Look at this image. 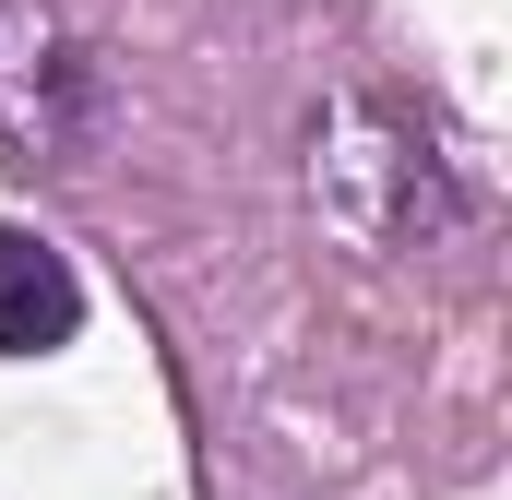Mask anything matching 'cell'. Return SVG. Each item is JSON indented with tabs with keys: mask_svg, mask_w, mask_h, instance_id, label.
<instances>
[{
	"mask_svg": "<svg viewBox=\"0 0 512 500\" xmlns=\"http://www.w3.org/2000/svg\"><path fill=\"white\" fill-rule=\"evenodd\" d=\"M84 334V274L36 227H0V358H60Z\"/></svg>",
	"mask_w": 512,
	"mask_h": 500,
	"instance_id": "7a4b0ae2",
	"label": "cell"
},
{
	"mask_svg": "<svg viewBox=\"0 0 512 500\" xmlns=\"http://www.w3.org/2000/svg\"><path fill=\"white\" fill-rule=\"evenodd\" d=\"M96 131H108V60L48 0H0V155L72 167Z\"/></svg>",
	"mask_w": 512,
	"mask_h": 500,
	"instance_id": "6da1fadb",
	"label": "cell"
}]
</instances>
